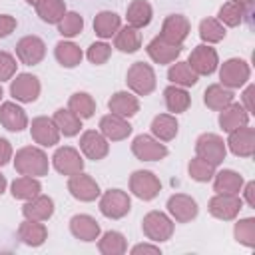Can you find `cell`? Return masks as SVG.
<instances>
[{
  "instance_id": "6da1fadb",
  "label": "cell",
  "mask_w": 255,
  "mask_h": 255,
  "mask_svg": "<svg viewBox=\"0 0 255 255\" xmlns=\"http://www.w3.org/2000/svg\"><path fill=\"white\" fill-rule=\"evenodd\" d=\"M14 167L20 175H30V177H42L48 173L50 163L48 155L34 145H26L16 151L14 155Z\"/></svg>"
},
{
  "instance_id": "7a4b0ae2",
  "label": "cell",
  "mask_w": 255,
  "mask_h": 255,
  "mask_svg": "<svg viewBox=\"0 0 255 255\" xmlns=\"http://www.w3.org/2000/svg\"><path fill=\"white\" fill-rule=\"evenodd\" d=\"M128 88L137 94V96H147L155 90V72L149 64L143 62H135L129 66L128 76H126Z\"/></svg>"
},
{
  "instance_id": "3957f363",
  "label": "cell",
  "mask_w": 255,
  "mask_h": 255,
  "mask_svg": "<svg viewBox=\"0 0 255 255\" xmlns=\"http://www.w3.org/2000/svg\"><path fill=\"white\" fill-rule=\"evenodd\" d=\"M195 153H197V157H201L217 167L219 163H223V159L227 155V145H225L223 137L217 133H201L195 141Z\"/></svg>"
},
{
  "instance_id": "277c9868",
  "label": "cell",
  "mask_w": 255,
  "mask_h": 255,
  "mask_svg": "<svg viewBox=\"0 0 255 255\" xmlns=\"http://www.w3.org/2000/svg\"><path fill=\"white\" fill-rule=\"evenodd\" d=\"M249 76H251V68L245 60L241 58H229L221 64L219 68V80H221V86L229 88V90H235V88H241L249 82Z\"/></svg>"
},
{
  "instance_id": "5b68a950",
  "label": "cell",
  "mask_w": 255,
  "mask_h": 255,
  "mask_svg": "<svg viewBox=\"0 0 255 255\" xmlns=\"http://www.w3.org/2000/svg\"><path fill=\"white\" fill-rule=\"evenodd\" d=\"M141 229H143V235L149 241L161 243V241L171 239V235H173V221L163 211H149L143 217V221H141Z\"/></svg>"
},
{
  "instance_id": "8992f818",
  "label": "cell",
  "mask_w": 255,
  "mask_h": 255,
  "mask_svg": "<svg viewBox=\"0 0 255 255\" xmlns=\"http://www.w3.org/2000/svg\"><path fill=\"white\" fill-rule=\"evenodd\" d=\"M131 209V199L122 189H108L100 197V211L108 219H122Z\"/></svg>"
},
{
  "instance_id": "52a82bcc",
  "label": "cell",
  "mask_w": 255,
  "mask_h": 255,
  "mask_svg": "<svg viewBox=\"0 0 255 255\" xmlns=\"http://www.w3.org/2000/svg\"><path fill=\"white\" fill-rule=\"evenodd\" d=\"M129 191L137 199L149 201V199H153L161 191V181L157 179L155 173L145 171V169H139V171H133L129 175Z\"/></svg>"
},
{
  "instance_id": "ba28073f",
  "label": "cell",
  "mask_w": 255,
  "mask_h": 255,
  "mask_svg": "<svg viewBox=\"0 0 255 255\" xmlns=\"http://www.w3.org/2000/svg\"><path fill=\"white\" fill-rule=\"evenodd\" d=\"M207 209H209V213L213 217L223 219V221H231L243 209V199L239 195H235V193H215L209 199Z\"/></svg>"
},
{
  "instance_id": "9c48e42d",
  "label": "cell",
  "mask_w": 255,
  "mask_h": 255,
  "mask_svg": "<svg viewBox=\"0 0 255 255\" xmlns=\"http://www.w3.org/2000/svg\"><path fill=\"white\" fill-rule=\"evenodd\" d=\"M187 64L197 76H209L217 70L219 56H217L215 48H211L207 44H201V46H195L191 50V54L187 58Z\"/></svg>"
},
{
  "instance_id": "30bf717a",
  "label": "cell",
  "mask_w": 255,
  "mask_h": 255,
  "mask_svg": "<svg viewBox=\"0 0 255 255\" xmlns=\"http://www.w3.org/2000/svg\"><path fill=\"white\" fill-rule=\"evenodd\" d=\"M131 153L139 161H159V159H163L167 155V147L159 139H155L153 135L141 133V135L133 137V141H131Z\"/></svg>"
},
{
  "instance_id": "8fae6325",
  "label": "cell",
  "mask_w": 255,
  "mask_h": 255,
  "mask_svg": "<svg viewBox=\"0 0 255 255\" xmlns=\"http://www.w3.org/2000/svg\"><path fill=\"white\" fill-rule=\"evenodd\" d=\"M46 56V44L38 36H24L16 44V58L24 66H36Z\"/></svg>"
},
{
  "instance_id": "7c38bea8",
  "label": "cell",
  "mask_w": 255,
  "mask_h": 255,
  "mask_svg": "<svg viewBox=\"0 0 255 255\" xmlns=\"http://www.w3.org/2000/svg\"><path fill=\"white\" fill-rule=\"evenodd\" d=\"M10 94L16 102L32 104L40 96V80L34 74H18L10 84Z\"/></svg>"
},
{
  "instance_id": "4fadbf2b",
  "label": "cell",
  "mask_w": 255,
  "mask_h": 255,
  "mask_svg": "<svg viewBox=\"0 0 255 255\" xmlns=\"http://www.w3.org/2000/svg\"><path fill=\"white\" fill-rule=\"evenodd\" d=\"M52 163H54L58 173L68 175V177L74 173H80L84 169V159H82L80 151L76 147H70V145L58 147L52 155Z\"/></svg>"
},
{
  "instance_id": "5bb4252c",
  "label": "cell",
  "mask_w": 255,
  "mask_h": 255,
  "mask_svg": "<svg viewBox=\"0 0 255 255\" xmlns=\"http://www.w3.org/2000/svg\"><path fill=\"white\" fill-rule=\"evenodd\" d=\"M68 191L72 193V197H76L78 201H94L100 197V185L98 181L88 175V173H74L68 179Z\"/></svg>"
},
{
  "instance_id": "9a60e30c",
  "label": "cell",
  "mask_w": 255,
  "mask_h": 255,
  "mask_svg": "<svg viewBox=\"0 0 255 255\" xmlns=\"http://www.w3.org/2000/svg\"><path fill=\"white\" fill-rule=\"evenodd\" d=\"M30 133H32V139L42 147H52L60 141V129L56 128L54 120L46 116H38L32 120Z\"/></svg>"
},
{
  "instance_id": "2e32d148",
  "label": "cell",
  "mask_w": 255,
  "mask_h": 255,
  "mask_svg": "<svg viewBox=\"0 0 255 255\" xmlns=\"http://www.w3.org/2000/svg\"><path fill=\"white\" fill-rule=\"evenodd\" d=\"M229 145L231 153L237 157H251L255 151V129L249 126H241L233 131H229V139L225 141Z\"/></svg>"
},
{
  "instance_id": "e0dca14e",
  "label": "cell",
  "mask_w": 255,
  "mask_h": 255,
  "mask_svg": "<svg viewBox=\"0 0 255 255\" xmlns=\"http://www.w3.org/2000/svg\"><path fill=\"white\" fill-rule=\"evenodd\" d=\"M167 211L177 223H189L191 219L197 217L199 207H197V201L191 195L175 193L167 199Z\"/></svg>"
},
{
  "instance_id": "ac0fdd59",
  "label": "cell",
  "mask_w": 255,
  "mask_h": 255,
  "mask_svg": "<svg viewBox=\"0 0 255 255\" xmlns=\"http://www.w3.org/2000/svg\"><path fill=\"white\" fill-rule=\"evenodd\" d=\"M189 30H191V24H189V20L185 16H181V14H169L163 20V24H161L159 36L163 40L171 42V44L181 46L183 40L189 36Z\"/></svg>"
},
{
  "instance_id": "d6986e66",
  "label": "cell",
  "mask_w": 255,
  "mask_h": 255,
  "mask_svg": "<svg viewBox=\"0 0 255 255\" xmlns=\"http://www.w3.org/2000/svg\"><path fill=\"white\" fill-rule=\"evenodd\" d=\"M80 149L82 153L88 157V159H104L110 151V143L108 139L102 135V131H96V129H86L80 137Z\"/></svg>"
},
{
  "instance_id": "ffe728a7",
  "label": "cell",
  "mask_w": 255,
  "mask_h": 255,
  "mask_svg": "<svg viewBox=\"0 0 255 255\" xmlns=\"http://www.w3.org/2000/svg\"><path fill=\"white\" fill-rule=\"evenodd\" d=\"M100 131L108 141H122L131 133V126L128 118H122L110 112L100 120Z\"/></svg>"
},
{
  "instance_id": "44dd1931",
  "label": "cell",
  "mask_w": 255,
  "mask_h": 255,
  "mask_svg": "<svg viewBox=\"0 0 255 255\" xmlns=\"http://www.w3.org/2000/svg\"><path fill=\"white\" fill-rule=\"evenodd\" d=\"M251 6H253V0H243V2H225L221 8H219V14H217V20L223 24V26H239L245 18H251Z\"/></svg>"
},
{
  "instance_id": "7402d4cb",
  "label": "cell",
  "mask_w": 255,
  "mask_h": 255,
  "mask_svg": "<svg viewBox=\"0 0 255 255\" xmlns=\"http://www.w3.org/2000/svg\"><path fill=\"white\" fill-rule=\"evenodd\" d=\"M147 56L155 62V64H173L177 58H179V54H181V46H177V44H171V42H167V40H163L161 36H155L149 44H147Z\"/></svg>"
},
{
  "instance_id": "603a6c76",
  "label": "cell",
  "mask_w": 255,
  "mask_h": 255,
  "mask_svg": "<svg viewBox=\"0 0 255 255\" xmlns=\"http://www.w3.org/2000/svg\"><path fill=\"white\" fill-rule=\"evenodd\" d=\"M70 231L76 239L90 243V241H96L100 237V223L92 215L80 213V215H74L70 219Z\"/></svg>"
},
{
  "instance_id": "cb8c5ba5",
  "label": "cell",
  "mask_w": 255,
  "mask_h": 255,
  "mask_svg": "<svg viewBox=\"0 0 255 255\" xmlns=\"http://www.w3.org/2000/svg\"><path fill=\"white\" fill-rule=\"evenodd\" d=\"M0 124L8 131H22L28 128V116L18 104L4 102L0 104Z\"/></svg>"
},
{
  "instance_id": "d4e9b609",
  "label": "cell",
  "mask_w": 255,
  "mask_h": 255,
  "mask_svg": "<svg viewBox=\"0 0 255 255\" xmlns=\"http://www.w3.org/2000/svg\"><path fill=\"white\" fill-rule=\"evenodd\" d=\"M247 122H249V112L237 102H231L219 114V126L227 133L237 129V128H241V126H247Z\"/></svg>"
},
{
  "instance_id": "484cf974",
  "label": "cell",
  "mask_w": 255,
  "mask_h": 255,
  "mask_svg": "<svg viewBox=\"0 0 255 255\" xmlns=\"http://www.w3.org/2000/svg\"><path fill=\"white\" fill-rule=\"evenodd\" d=\"M22 213H24L26 219L46 221V219H50L52 213H54V201H52V197H48V195H40V193H38L36 197L28 199V201L24 203Z\"/></svg>"
},
{
  "instance_id": "4316f807",
  "label": "cell",
  "mask_w": 255,
  "mask_h": 255,
  "mask_svg": "<svg viewBox=\"0 0 255 255\" xmlns=\"http://www.w3.org/2000/svg\"><path fill=\"white\" fill-rule=\"evenodd\" d=\"M108 108L112 114L122 116V118H131L139 112V102L131 92H116L108 100Z\"/></svg>"
},
{
  "instance_id": "83f0119b",
  "label": "cell",
  "mask_w": 255,
  "mask_h": 255,
  "mask_svg": "<svg viewBox=\"0 0 255 255\" xmlns=\"http://www.w3.org/2000/svg\"><path fill=\"white\" fill-rule=\"evenodd\" d=\"M46 237H48V229L42 221L26 219L18 227V239L30 247H40L46 241Z\"/></svg>"
},
{
  "instance_id": "f1b7e54d",
  "label": "cell",
  "mask_w": 255,
  "mask_h": 255,
  "mask_svg": "<svg viewBox=\"0 0 255 255\" xmlns=\"http://www.w3.org/2000/svg\"><path fill=\"white\" fill-rule=\"evenodd\" d=\"M243 187V175L233 169H221L213 175V189L217 193H239Z\"/></svg>"
},
{
  "instance_id": "f546056e",
  "label": "cell",
  "mask_w": 255,
  "mask_h": 255,
  "mask_svg": "<svg viewBox=\"0 0 255 255\" xmlns=\"http://www.w3.org/2000/svg\"><path fill=\"white\" fill-rule=\"evenodd\" d=\"M151 16H153V10H151V4L147 0H131L128 6V12H126L128 24L137 28V30L145 28L151 22Z\"/></svg>"
},
{
  "instance_id": "4dcf8cb0",
  "label": "cell",
  "mask_w": 255,
  "mask_h": 255,
  "mask_svg": "<svg viewBox=\"0 0 255 255\" xmlns=\"http://www.w3.org/2000/svg\"><path fill=\"white\" fill-rule=\"evenodd\" d=\"M177 120L171 114H159L151 122V135L159 141H171L177 135Z\"/></svg>"
},
{
  "instance_id": "1f68e13d",
  "label": "cell",
  "mask_w": 255,
  "mask_h": 255,
  "mask_svg": "<svg viewBox=\"0 0 255 255\" xmlns=\"http://www.w3.org/2000/svg\"><path fill=\"white\" fill-rule=\"evenodd\" d=\"M114 46H116L120 52H124V54H133V52H137L139 46H141V34L137 32V28H133V26L128 24V26H124V28H120V30L116 32Z\"/></svg>"
},
{
  "instance_id": "d6a6232c",
  "label": "cell",
  "mask_w": 255,
  "mask_h": 255,
  "mask_svg": "<svg viewBox=\"0 0 255 255\" xmlns=\"http://www.w3.org/2000/svg\"><path fill=\"white\" fill-rule=\"evenodd\" d=\"M203 102L209 110L221 112L225 106H229L233 102V92L221 84H211V86H207V90L203 94Z\"/></svg>"
},
{
  "instance_id": "836d02e7",
  "label": "cell",
  "mask_w": 255,
  "mask_h": 255,
  "mask_svg": "<svg viewBox=\"0 0 255 255\" xmlns=\"http://www.w3.org/2000/svg\"><path fill=\"white\" fill-rule=\"evenodd\" d=\"M118 30H120V16L116 12L102 10V12L96 14V18H94V32H96V36H100L102 40H108V38L116 36Z\"/></svg>"
},
{
  "instance_id": "e575fe53",
  "label": "cell",
  "mask_w": 255,
  "mask_h": 255,
  "mask_svg": "<svg viewBox=\"0 0 255 255\" xmlns=\"http://www.w3.org/2000/svg\"><path fill=\"white\" fill-rule=\"evenodd\" d=\"M54 56H56V60H58L64 68H76V66L82 62V58H84L80 46H76L74 42H66V40H62V42L56 44Z\"/></svg>"
},
{
  "instance_id": "d590c367",
  "label": "cell",
  "mask_w": 255,
  "mask_h": 255,
  "mask_svg": "<svg viewBox=\"0 0 255 255\" xmlns=\"http://www.w3.org/2000/svg\"><path fill=\"white\" fill-rule=\"evenodd\" d=\"M167 80L173 84V86H181V88H189V86H195L197 84V74L189 68L187 62H177L169 66L167 70Z\"/></svg>"
},
{
  "instance_id": "8d00e7d4",
  "label": "cell",
  "mask_w": 255,
  "mask_h": 255,
  "mask_svg": "<svg viewBox=\"0 0 255 255\" xmlns=\"http://www.w3.org/2000/svg\"><path fill=\"white\" fill-rule=\"evenodd\" d=\"M163 98H165V106H167V110H169L171 114H181V112H185V110L189 108V104H191L189 94H187L181 86H173V84L163 90Z\"/></svg>"
},
{
  "instance_id": "74e56055",
  "label": "cell",
  "mask_w": 255,
  "mask_h": 255,
  "mask_svg": "<svg viewBox=\"0 0 255 255\" xmlns=\"http://www.w3.org/2000/svg\"><path fill=\"white\" fill-rule=\"evenodd\" d=\"M52 120H54L56 128L60 129V133H64L66 137H72V135L80 133V129H82V120L70 110H64V108L56 110Z\"/></svg>"
},
{
  "instance_id": "f35d334b",
  "label": "cell",
  "mask_w": 255,
  "mask_h": 255,
  "mask_svg": "<svg viewBox=\"0 0 255 255\" xmlns=\"http://www.w3.org/2000/svg\"><path fill=\"white\" fill-rule=\"evenodd\" d=\"M36 14L46 24H58L62 16L66 14V2L64 0H40L36 4Z\"/></svg>"
},
{
  "instance_id": "ab89813d",
  "label": "cell",
  "mask_w": 255,
  "mask_h": 255,
  "mask_svg": "<svg viewBox=\"0 0 255 255\" xmlns=\"http://www.w3.org/2000/svg\"><path fill=\"white\" fill-rule=\"evenodd\" d=\"M68 110L74 112L80 120H88L96 112V102L88 92H76L68 100Z\"/></svg>"
},
{
  "instance_id": "60d3db41",
  "label": "cell",
  "mask_w": 255,
  "mask_h": 255,
  "mask_svg": "<svg viewBox=\"0 0 255 255\" xmlns=\"http://www.w3.org/2000/svg\"><path fill=\"white\" fill-rule=\"evenodd\" d=\"M10 189H12V197H14V199H24V201H28V199L36 197V195L42 191V185H40L38 177L22 175V177H18V179L12 181V187H10Z\"/></svg>"
},
{
  "instance_id": "b9f144b4",
  "label": "cell",
  "mask_w": 255,
  "mask_h": 255,
  "mask_svg": "<svg viewBox=\"0 0 255 255\" xmlns=\"http://www.w3.org/2000/svg\"><path fill=\"white\" fill-rule=\"evenodd\" d=\"M98 249L102 255H122L128 251V243L120 231H106L98 241Z\"/></svg>"
},
{
  "instance_id": "7bdbcfd3",
  "label": "cell",
  "mask_w": 255,
  "mask_h": 255,
  "mask_svg": "<svg viewBox=\"0 0 255 255\" xmlns=\"http://www.w3.org/2000/svg\"><path fill=\"white\" fill-rule=\"evenodd\" d=\"M199 36L207 44L221 42L225 38V26L217 18H203L199 22Z\"/></svg>"
},
{
  "instance_id": "ee69618b",
  "label": "cell",
  "mask_w": 255,
  "mask_h": 255,
  "mask_svg": "<svg viewBox=\"0 0 255 255\" xmlns=\"http://www.w3.org/2000/svg\"><path fill=\"white\" fill-rule=\"evenodd\" d=\"M84 30V18L78 12H66L58 22V32L64 38H74Z\"/></svg>"
},
{
  "instance_id": "f6af8a7d",
  "label": "cell",
  "mask_w": 255,
  "mask_h": 255,
  "mask_svg": "<svg viewBox=\"0 0 255 255\" xmlns=\"http://www.w3.org/2000/svg\"><path fill=\"white\" fill-rule=\"evenodd\" d=\"M233 235H235V239H237L241 245H245V247H255V219H253V217L239 219V221L235 223Z\"/></svg>"
},
{
  "instance_id": "bcb514c9",
  "label": "cell",
  "mask_w": 255,
  "mask_h": 255,
  "mask_svg": "<svg viewBox=\"0 0 255 255\" xmlns=\"http://www.w3.org/2000/svg\"><path fill=\"white\" fill-rule=\"evenodd\" d=\"M187 169H189L191 179L201 181V183H203V181L213 179V175H215V165H211L209 161H205V159H201V157H197V155L189 161Z\"/></svg>"
},
{
  "instance_id": "7dc6e473",
  "label": "cell",
  "mask_w": 255,
  "mask_h": 255,
  "mask_svg": "<svg viewBox=\"0 0 255 255\" xmlns=\"http://www.w3.org/2000/svg\"><path fill=\"white\" fill-rule=\"evenodd\" d=\"M88 60L92 62V64H96V66H102V64H106L108 60H110V56H112V46H108L106 42H94L90 48H88Z\"/></svg>"
},
{
  "instance_id": "c3c4849f",
  "label": "cell",
  "mask_w": 255,
  "mask_h": 255,
  "mask_svg": "<svg viewBox=\"0 0 255 255\" xmlns=\"http://www.w3.org/2000/svg\"><path fill=\"white\" fill-rule=\"evenodd\" d=\"M16 58L4 50H0V82H6V80H12L14 74H16Z\"/></svg>"
},
{
  "instance_id": "681fc988",
  "label": "cell",
  "mask_w": 255,
  "mask_h": 255,
  "mask_svg": "<svg viewBox=\"0 0 255 255\" xmlns=\"http://www.w3.org/2000/svg\"><path fill=\"white\" fill-rule=\"evenodd\" d=\"M16 26H18V22H16L14 16H10V14H0V38L10 36V34L16 30Z\"/></svg>"
},
{
  "instance_id": "f907efd6",
  "label": "cell",
  "mask_w": 255,
  "mask_h": 255,
  "mask_svg": "<svg viewBox=\"0 0 255 255\" xmlns=\"http://www.w3.org/2000/svg\"><path fill=\"white\" fill-rule=\"evenodd\" d=\"M10 159H12V145L8 139L0 137V167L6 165Z\"/></svg>"
},
{
  "instance_id": "816d5d0a",
  "label": "cell",
  "mask_w": 255,
  "mask_h": 255,
  "mask_svg": "<svg viewBox=\"0 0 255 255\" xmlns=\"http://www.w3.org/2000/svg\"><path fill=\"white\" fill-rule=\"evenodd\" d=\"M141 253H149V255H159V247L157 245H149V243H139L135 247H131V255H141Z\"/></svg>"
},
{
  "instance_id": "f5cc1de1",
  "label": "cell",
  "mask_w": 255,
  "mask_h": 255,
  "mask_svg": "<svg viewBox=\"0 0 255 255\" xmlns=\"http://www.w3.org/2000/svg\"><path fill=\"white\" fill-rule=\"evenodd\" d=\"M241 189H243V195H245L247 205H249V207H255V183L249 181V183H245V187H241Z\"/></svg>"
},
{
  "instance_id": "db71d44e",
  "label": "cell",
  "mask_w": 255,
  "mask_h": 255,
  "mask_svg": "<svg viewBox=\"0 0 255 255\" xmlns=\"http://www.w3.org/2000/svg\"><path fill=\"white\" fill-rule=\"evenodd\" d=\"M253 90H255L253 86H247V88H245V92H243V104H245L243 108H245L249 114H253V106H251V96H253Z\"/></svg>"
},
{
  "instance_id": "11a10c76",
  "label": "cell",
  "mask_w": 255,
  "mask_h": 255,
  "mask_svg": "<svg viewBox=\"0 0 255 255\" xmlns=\"http://www.w3.org/2000/svg\"><path fill=\"white\" fill-rule=\"evenodd\" d=\"M6 185H8V181H6V177H4L2 173H0V195H2L4 191H6Z\"/></svg>"
},
{
  "instance_id": "9f6ffc18",
  "label": "cell",
  "mask_w": 255,
  "mask_h": 255,
  "mask_svg": "<svg viewBox=\"0 0 255 255\" xmlns=\"http://www.w3.org/2000/svg\"><path fill=\"white\" fill-rule=\"evenodd\" d=\"M26 2H28V4H34V6H36V4L40 2V0H26Z\"/></svg>"
},
{
  "instance_id": "6f0895ef",
  "label": "cell",
  "mask_w": 255,
  "mask_h": 255,
  "mask_svg": "<svg viewBox=\"0 0 255 255\" xmlns=\"http://www.w3.org/2000/svg\"><path fill=\"white\" fill-rule=\"evenodd\" d=\"M0 100H2V86H0Z\"/></svg>"
},
{
  "instance_id": "680465c9",
  "label": "cell",
  "mask_w": 255,
  "mask_h": 255,
  "mask_svg": "<svg viewBox=\"0 0 255 255\" xmlns=\"http://www.w3.org/2000/svg\"><path fill=\"white\" fill-rule=\"evenodd\" d=\"M231 2H243V0H231Z\"/></svg>"
}]
</instances>
